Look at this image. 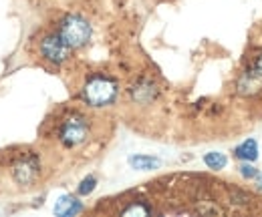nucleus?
Wrapping results in <instances>:
<instances>
[{"label":"nucleus","mask_w":262,"mask_h":217,"mask_svg":"<svg viewBox=\"0 0 262 217\" xmlns=\"http://www.w3.org/2000/svg\"><path fill=\"white\" fill-rule=\"evenodd\" d=\"M119 97V81L107 73H91L81 85V101L91 109L111 107Z\"/></svg>","instance_id":"nucleus-1"},{"label":"nucleus","mask_w":262,"mask_h":217,"mask_svg":"<svg viewBox=\"0 0 262 217\" xmlns=\"http://www.w3.org/2000/svg\"><path fill=\"white\" fill-rule=\"evenodd\" d=\"M91 137H93V121L81 111L67 113L57 127V141L65 149H79L87 145Z\"/></svg>","instance_id":"nucleus-2"},{"label":"nucleus","mask_w":262,"mask_h":217,"mask_svg":"<svg viewBox=\"0 0 262 217\" xmlns=\"http://www.w3.org/2000/svg\"><path fill=\"white\" fill-rule=\"evenodd\" d=\"M57 32L73 51H79L89 44L93 36V27L83 14L69 12L57 22Z\"/></svg>","instance_id":"nucleus-3"},{"label":"nucleus","mask_w":262,"mask_h":217,"mask_svg":"<svg viewBox=\"0 0 262 217\" xmlns=\"http://www.w3.org/2000/svg\"><path fill=\"white\" fill-rule=\"evenodd\" d=\"M40 171H42V163L34 151H27L18 155L10 165V175L14 183L20 187H33L40 177Z\"/></svg>","instance_id":"nucleus-4"},{"label":"nucleus","mask_w":262,"mask_h":217,"mask_svg":"<svg viewBox=\"0 0 262 217\" xmlns=\"http://www.w3.org/2000/svg\"><path fill=\"white\" fill-rule=\"evenodd\" d=\"M71 46L59 36V32H49L38 40V55L40 59L53 66H61L71 59Z\"/></svg>","instance_id":"nucleus-5"},{"label":"nucleus","mask_w":262,"mask_h":217,"mask_svg":"<svg viewBox=\"0 0 262 217\" xmlns=\"http://www.w3.org/2000/svg\"><path fill=\"white\" fill-rule=\"evenodd\" d=\"M127 94H129V101L133 105H139V107H149L158 101L160 97V87L154 79L149 77H141L137 79L129 89H127Z\"/></svg>","instance_id":"nucleus-6"},{"label":"nucleus","mask_w":262,"mask_h":217,"mask_svg":"<svg viewBox=\"0 0 262 217\" xmlns=\"http://www.w3.org/2000/svg\"><path fill=\"white\" fill-rule=\"evenodd\" d=\"M234 91L242 99H254L262 94V77L250 73L246 66L242 68V73H238L236 81H234Z\"/></svg>","instance_id":"nucleus-7"},{"label":"nucleus","mask_w":262,"mask_h":217,"mask_svg":"<svg viewBox=\"0 0 262 217\" xmlns=\"http://www.w3.org/2000/svg\"><path fill=\"white\" fill-rule=\"evenodd\" d=\"M232 157L236 161H248V163H256L258 157H260V147H258V141L254 137H248L244 139L242 143H238L234 149H232Z\"/></svg>","instance_id":"nucleus-8"},{"label":"nucleus","mask_w":262,"mask_h":217,"mask_svg":"<svg viewBox=\"0 0 262 217\" xmlns=\"http://www.w3.org/2000/svg\"><path fill=\"white\" fill-rule=\"evenodd\" d=\"M85 211V205L79 197L75 195H63L57 199L55 203V215L59 217H73V215H79Z\"/></svg>","instance_id":"nucleus-9"},{"label":"nucleus","mask_w":262,"mask_h":217,"mask_svg":"<svg viewBox=\"0 0 262 217\" xmlns=\"http://www.w3.org/2000/svg\"><path fill=\"white\" fill-rule=\"evenodd\" d=\"M131 169L135 171H154L162 165V159L156 155H145V153H135V155H129L127 159Z\"/></svg>","instance_id":"nucleus-10"},{"label":"nucleus","mask_w":262,"mask_h":217,"mask_svg":"<svg viewBox=\"0 0 262 217\" xmlns=\"http://www.w3.org/2000/svg\"><path fill=\"white\" fill-rule=\"evenodd\" d=\"M202 161L212 171H222L228 165V157H226V153H222V151H208V153H204Z\"/></svg>","instance_id":"nucleus-11"},{"label":"nucleus","mask_w":262,"mask_h":217,"mask_svg":"<svg viewBox=\"0 0 262 217\" xmlns=\"http://www.w3.org/2000/svg\"><path fill=\"white\" fill-rule=\"evenodd\" d=\"M228 199L232 205L236 207H246V205H252V195L240 187H228Z\"/></svg>","instance_id":"nucleus-12"},{"label":"nucleus","mask_w":262,"mask_h":217,"mask_svg":"<svg viewBox=\"0 0 262 217\" xmlns=\"http://www.w3.org/2000/svg\"><path fill=\"white\" fill-rule=\"evenodd\" d=\"M236 171H238V175L244 181H254L258 177V173H260V169L256 167V163H248V161H238Z\"/></svg>","instance_id":"nucleus-13"},{"label":"nucleus","mask_w":262,"mask_h":217,"mask_svg":"<svg viewBox=\"0 0 262 217\" xmlns=\"http://www.w3.org/2000/svg\"><path fill=\"white\" fill-rule=\"evenodd\" d=\"M95 189H97V177H95V175H87V177L81 179V183L77 185V195H79V197H89Z\"/></svg>","instance_id":"nucleus-14"},{"label":"nucleus","mask_w":262,"mask_h":217,"mask_svg":"<svg viewBox=\"0 0 262 217\" xmlns=\"http://www.w3.org/2000/svg\"><path fill=\"white\" fill-rule=\"evenodd\" d=\"M154 209L151 207H145V205H141V201L139 203H131L129 207H123L121 209V215H147V213H151Z\"/></svg>","instance_id":"nucleus-15"},{"label":"nucleus","mask_w":262,"mask_h":217,"mask_svg":"<svg viewBox=\"0 0 262 217\" xmlns=\"http://www.w3.org/2000/svg\"><path fill=\"white\" fill-rule=\"evenodd\" d=\"M246 68L250 70V73H254V75H258L262 77V46L254 53V57L250 59V62L246 64Z\"/></svg>","instance_id":"nucleus-16"},{"label":"nucleus","mask_w":262,"mask_h":217,"mask_svg":"<svg viewBox=\"0 0 262 217\" xmlns=\"http://www.w3.org/2000/svg\"><path fill=\"white\" fill-rule=\"evenodd\" d=\"M254 187H256L258 191H262V171H260V173H258V177L254 179Z\"/></svg>","instance_id":"nucleus-17"}]
</instances>
